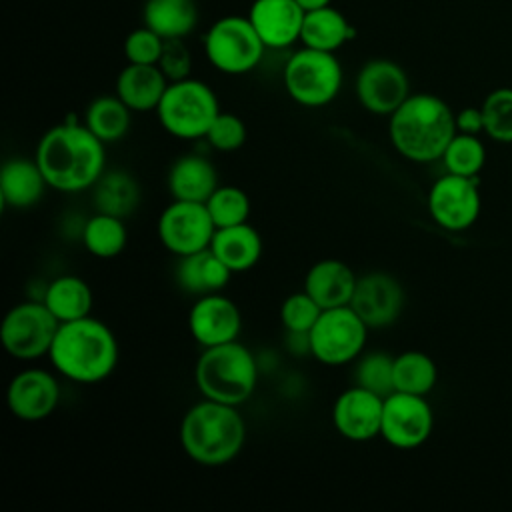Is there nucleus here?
I'll return each instance as SVG.
<instances>
[{"label":"nucleus","mask_w":512,"mask_h":512,"mask_svg":"<svg viewBox=\"0 0 512 512\" xmlns=\"http://www.w3.org/2000/svg\"><path fill=\"white\" fill-rule=\"evenodd\" d=\"M60 400V384L52 372L42 368H26L18 372L6 390L10 412L24 422H40L48 418Z\"/></svg>","instance_id":"16"},{"label":"nucleus","mask_w":512,"mask_h":512,"mask_svg":"<svg viewBox=\"0 0 512 512\" xmlns=\"http://www.w3.org/2000/svg\"><path fill=\"white\" fill-rule=\"evenodd\" d=\"M384 398L354 384L344 390L332 406L336 432L352 442H366L380 436Z\"/></svg>","instance_id":"18"},{"label":"nucleus","mask_w":512,"mask_h":512,"mask_svg":"<svg viewBox=\"0 0 512 512\" xmlns=\"http://www.w3.org/2000/svg\"><path fill=\"white\" fill-rule=\"evenodd\" d=\"M42 302L60 322H70L90 316L94 296L86 280L80 276L64 274L46 286Z\"/></svg>","instance_id":"28"},{"label":"nucleus","mask_w":512,"mask_h":512,"mask_svg":"<svg viewBox=\"0 0 512 512\" xmlns=\"http://www.w3.org/2000/svg\"><path fill=\"white\" fill-rule=\"evenodd\" d=\"M188 328L192 338L204 348L234 342L242 330V314L240 308L220 292L198 296L188 314Z\"/></svg>","instance_id":"17"},{"label":"nucleus","mask_w":512,"mask_h":512,"mask_svg":"<svg viewBox=\"0 0 512 512\" xmlns=\"http://www.w3.org/2000/svg\"><path fill=\"white\" fill-rule=\"evenodd\" d=\"M132 122V110L114 94V96H98L94 98L84 114V124L104 142L122 140Z\"/></svg>","instance_id":"30"},{"label":"nucleus","mask_w":512,"mask_h":512,"mask_svg":"<svg viewBox=\"0 0 512 512\" xmlns=\"http://www.w3.org/2000/svg\"><path fill=\"white\" fill-rule=\"evenodd\" d=\"M246 442V424L238 406L204 398L188 408L180 422V444L190 460L202 466L232 462Z\"/></svg>","instance_id":"4"},{"label":"nucleus","mask_w":512,"mask_h":512,"mask_svg":"<svg viewBox=\"0 0 512 512\" xmlns=\"http://www.w3.org/2000/svg\"><path fill=\"white\" fill-rule=\"evenodd\" d=\"M216 226L204 202L172 200L158 218V238L174 256L210 248Z\"/></svg>","instance_id":"11"},{"label":"nucleus","mask_w":512,"mask_h":512,"mask_svg":"<svg viewBox=\"0 0 512 512\" xmlns=\"http://www.w3.org/2000/svg\"><path fill=\"white\" fill-rule=\"evenodd\" d=\"M90 190L96 212L126 218L140 204V186L124 170H104Z\"/></svg>","instance_id":"27"},{"label":"nucleus","mask_w":512,"mask_h":512,"mask_svg":"<svg viewBox=\"0 0 512 512\" xmlns=\"http://www.w3.org/2000/svg\"><path fill=\"white\" fill-rule=\"evenodd\" d=\"M282 80L294 102L306 108H320L340 94L344 74L334 52L304 46L288 58Z\"/></svg>","instance_id":"7"},{"label":"nucleus","mask_w":512,"mask_h":512,"mask_svg":"<svg viewBox=\"0 0 512 512\" xmlns=\"http://www.w3.org/2000/svg\"><path fill=\"white\" fill-rule=\"evenodd\" d=\"M204 138L218 152H234L246 142V124L240 116L220 110Z\"/></svg>","instance_id":"38"},{"label":"nucleus","mask_w":512,"mask_h":512,"mask_svg":"<svg viewBox=\"0 0 512 512\" xmlns=\"http://www.w3.org/2000/svg\"><path fill=\"white\" fill-rule=\"evenodd\" d=\"M296 2L304 8V12H308V10H316L322 6H330L332 0H296Z\"/></svg>","instance_id":"42"},{"label":"nucleus","mask_w":512,"mask_h":512,"mask_svg":"<svg viewBox=\"0 0 512 512\" xmlns=\"http://www.w3.org/2000/svg\"><path fill=\"white\" fill-rule=\"evenodd\" d=\"M60 324L42 300H26L6 312L0 340L12 358L36 360L50 352Z\"/></svg>","instance_id":"10"},{"label":"nucleus","mask_w":512,"mask_h":512,"mask_svg":"<svg viewBox=\"0 0 512 512\" xmlns=\"http://www.w3.org/2000/svg\"><path fill=\"white\" fill-rule=\"evenodd\" d=\"M408 96L410 82L400 64L386 58H374L358 70L356 98L370 114L390 116Z\"/></svg>","instance_id":"14"},{"label":"nucleus","mask_w":512,"mask_h":512,"mask_svg":"<svg viewBox=\"0 0 512 512\" xmlns=\"http://www.w3.org/2000/svg\"><path fill=\"white\" fill-rule=\"evenodd\" d=\"M456 130L464 134H480L484 132V116L482 108H462L456 112Z\"/></svg>","instance_id":"41"},{"label":"nucleus","mask_w":512,"mask_h":512,"mask_svg":"<svg viewBox=\"0 0 512 512\" xmlns=\"http://www.w3.org/2000/svg\"><path fill=\"white\" fill-rule=\"evenodd\" d=\"M304 8L296 0H254L248 20L266 48H288L300 40Z\"/></svg>","instance_id":"19"},{"label":"nucleus","mask_w":512,"mask_h":512,"mask_svg":"<svg viewBox=\"0 0 512 512\" xmlns=\"http://www.w3.org/2000/svg\"><path fill=\"white\" fill-rule=\"evenodd\" d=\"M404 302V288L394 276L388 272H368L358 276L350 306L374 330L394 324L404 310Z\"/></svg>","instance_id":"15"},{"label":"nucleus","mask_w":512,"mask_h":512,"mask_svg":"<svg viewBox=\"0 0 512 512\" xmlns=\"http://www.w3.org/2000/svg\"><path fill=\"white\" fill-rule=\"evenodd\" d=\"M358 276L352 268L336 258H324L310 266L304 278V290L318 302L322 310L348 306Z\"/></svg>","instance_id":"20"},{"label":"nucleus","mask_w":512,"mask_h":512,"mask_svg":"<svg viewBox=\"0 0 512 512\" xmlns=\"http://www.w3.org/2000/svg\"><path fill=\"white\" fill-rule=\"evenodd\" d=\"M320 314L322 308L304 288L290 294L280 306V322L288 334H308Z\"/></svg>","instance_id":"37"},{"label":"nucleus","mask_w":512,"mask_h":512,"mask_svg":"<svg viewBox=\"0 0 512 512\" xmlns=\"http://www.w3.org/2000/svg\"><path fill=\"white\" fill-rule=\"evenodd\" d=\"M356 36L354 26L334 6H322L304 14L300 42L306 48L336 52Z\"/></svg>","instance_id":"26"},{"label":"nucleus","mask_w":512,"mask_h":512,"mask_svg":"<svg viewBox=\"0 0 512 512\" xmlns=\"http://www.w3.org/2000/svg\"><path fill=\"white\" fill-rule=\"evenodd\" d=\"M218 112L214 90L196 78L170 82L156 108L160 126L180 140L204 138Z\"/></svg>","instance_id":"6"},{"label":"nucleus","mask_w":512,"mask_h":512,"mask_svg":"<svg viewBox=\"0 0 512 512\" xmlns=\"http://www.w3.org/2000/svg\"><path fill=\"white\" fill-rule=\"evenodd\" d=\"M34 158L48 188L60 192L90 190L106 170L104 142L72 118L44 132Z\"/></svg>","instance_id":"1"},{"label":"nucleus","mask_w":512,"mask_h":512,"mask_svg":"<svg viewBox=\"0 0 512 512\" xmlns=\"http://www.w3.org/2000/svg\"><path fill=\"white\" fill-rule=\"evenodd\" d=\"M216 228H226L234 224L248 222L250 198L238 186H218L212 196L204 202Z\"/></svg>","instance_id":"35"},{"label":"nucleus","mask_w":512,"mask_h":512,"mask_svg":"<svg viewBox=\"0 0 512 512\" xmlns=\"http://www.w3.org/2000/svg\"><path fill=\"white\" fill-rule=\"evenodd\" d=\"M194 380L204 398L240 406L256 390L258 366L252 352L234 340L204 348L194 368Z\"/></svg>","instance_id":"5"},{"label":"nucleus","mask_w":512,"mask_h":512,"mask_svg":"<svg viewBox=\"0 0 512 512\" xmlns=\"http://www.w3.org/2000/svg\"><path fill=\"white\" fill-rule=\"evenodd\" d=\"M482 208L478 178L446 174L428 192V212L432 220L450 232L468 230L476 224Z\"/></svg>","instance_id":"13"},{"label":"nucleus","mask_w":512,"mask_h":512,"mask_svg":"<svg viewBox=\"0 0 512 512\" xmlns=\"http://www.w3.org/2000/svg\"><path fill=\"white\" fill-rule=\"evenodd\" d=\"M126 242L128 230L124 218L96 212L82 226V244L96 258H116L126 248Z\"/></svg>","instance_id":"31"},{"label":"nucleus","mask_w":512,"mask_h":512,"mask_svg":"<svg viewBox=\"0 0 512 512\" xmlns=\"http://www.w3.org/2000/svg\"><path fill=\"white\" fill-rule=\"evenodd\" d=\"M142 18L164 40L184 38L198 22V8L194 0H146Z\"/></svg>","instance_id":"29"},{"label":"nucleus","mask_w":512,"mask_h":512,"mask_svg":"<svg viewBox=\"0 0 512 512\" xmlns=\"http://www.w3.org/2000/svg\"><path fill=\"white\" fill-rule=\"evenodd\" d=\"M164 50V38L152 28L132 30L124 40V56L130 64H158Z\"/></svg>","instance_id":"39"},{"label":"nucleus","mask_w":512,"mask_h":512,"mask_svg":"<svg viewBox=\"0 0 512 512\" xmlns=\"http://www.w3.org/2000/svg\"><path fill=\"white\" fill-rule=\"evenodd\" d=\"M368 330L350 304L326 308L308 332V352L326 366L348 364L364 352Z\"/></svg>","instance_id":"8"},{"label":"nucleus","mask_w":512,"mask_h":512,"mask_svg":"<svg viewBox=\"0 0 512 512\" xmlns=\"http://www.w3.org/2000/svg\"><path fill=\"white\" fill-rule=\"evenodd\" d=\"M354 384L386 398L394 392V356L384 352H368L358 356L354 368Z\"/></svg>","instance_id":"34"},{"label":"nucleus","mask_w":512,"mask_h":512,"mask_svg":"<svg viewBox=\"0 0 512 512\" xmlns=\"http://www.w3.org/2000/svg\"><path fill=\"white\" fill-rule=\"evenodd\" d=\"M158 66L170 82L190 78L192 56H190L182 38L164 40V50H162V56L158 60Z\"/></svg>","instance_id":"40"},{"label":"nucleus","mask_w":512,"mask_h":512,"mask_svg":"<svg viewBox=\"0 0 512 512\" xmlns=\"http://www.w3.org/2000/svg\"><path fill=\"white\" fill-rule=\"evenodd\" d=\"M48 182L36 162V158H10L0 168V198L4 206L30 208L34 206Z\"/></svg>","instance_id":"23"},{"label":"nucleus","mask_w":512,"mask_h":512,"mask_svg":"<svg viewBox=\"0 0 512 512\" xmlns=\"http://www.w3.org/2000/svg\"><path fill=\"white\" fill-rule=\"evenodd\" d=\"M440 160L444 162L446 172L474 178L484 168L486 146L482 144L478 134L456 132Z\"/></svg>","instance_id":"33"},{"label":"nucleus","mask_w":512,"mask_h":512,"mask_svg":"<svg viewBox=\"0 0 512 512\" xmlns=\"http://www.w3.org/2000/svg\"><path fill=\"white\" fill-rule=\"evenodd\" d=\"M434 428V412L426 396L392 392L384 398L380 436L394 448L412 450L422 446Z\"/></svg>","instance_id":"12"},{"label":"nucleus","mask_w":512,"mask_h":512,"mask_svg":"<svg viewBox=\"0 0 512 512\" xmlns=\"http://www.w3.org/2000/svg\"><path fill=\"white\" fill-rule=\"evenodd\" d=\"M484 132L488 138L510 144L512 142V88H496L482 102Z\"/></svg>","instance_id":"36"},{"label":"nucleus","mask_w":512,"mask_h":512,"mask_svg":"<svg viewBox=\"0 0 512 512\" xmlns=\"http://www.w3.org/2000/svg\"><path fill=\"white\" fill-rule=\"evenodd\" d=\"M264 42L248 16H224L216 20L204 36V54L208 62L224 74H246L254 70L264 56Z\"/></svg>","instance_id":"9"},{"label":"nucleus","mask_w":512,"mask_h":512,"mask_svg":"<svg viewBox=\"0 0 512 512\" xmlns=\"http://www.w3.org/2000/svg\"><path fill=\"white\" fill-rule=\"evenodd\" d=\"M170 80L158 64H126L116 78V96L132 112L156 110Z\"/></svg>","instance_id":"21"},{"label":"nucleus","mask_w":512,"mask_h":512,"mask_svg":"<svg viewBox=\"0 0 512 512\" xmlns=\"http://www.w3.org/2000/svg\"><path fill=\"white\" fill-rule=\"evenodd\" d=\"M210 250L230 268V272H246L262 256L260 232L248 222L216 228Z\"/></svg>","instance_id":"25"},{"label":"nucleus","mask_w":512,"mask_h":512,"mask_svg":"<svg viewBox=\"0 0 512 512\" xmlns=\"http://www.w3.org/2000/svg\"><path fill=\"white\" fill-rule=\"evenodd\" d=\"M438 380L436 362L420 350H406L394 356V392L426 396Z\"/></svg>","instance_id":"32"},{"label":"nucleus","mask_w":512,"mask_h":512,"mask_svg":"<svg viewBox=\"0 0 512 512\" xmlns=\"http://www.w3.org/2000/svg\"><path fill=\"white\" fill-rule=\"evenodd\" d=\"M230 276V268L210 248L180 256L176 264L178 286L194 296L222 292V288L230 282Z\"/></svg>","instance_id":"24"},{"label":"nucleus","mask_w":512,"mask_h":512,"mask_svg":"<svg viewBox=\"0 0 512 512\" xmlns=\"http://www.w3.org/2000/svg\"><path fill=\"white\" fill-rule=\"evenodd\" d=\"M48 358L64 378L78 384H96L114 372L118 342L102 320L84 316L60 324Z\"/></svg>","instance_id":"3"},{"label":"nucleus","mask_w":512,"mask_h":512,"mask_svg":"<svg viewBox=\"0 0 512 512\" xmlns=\"http://www.w3.org/2000/svg\"><path fill=\"white\" fill-rule=\"evenodd\" d=\"M214 164L198 154H184L168 170V190L172 200L206 202L218 188Z\"/></svg>","instance_id":"22"},{"label":"nucleus","mask_w":512,"mask_h":512,"mask_svg":"<svg viewBox=\"0 0 512 512\" xmlns=\"http://www.w3.org/2000/svg\"><path fill=\"white\" fill-rule=\"evenodd\" d=\"M388 136L394 150L412 162L440 160L454 138L456 112L434 94H410L390 116Z\"/></svg>","instance_id":"2"}]
</instances>
